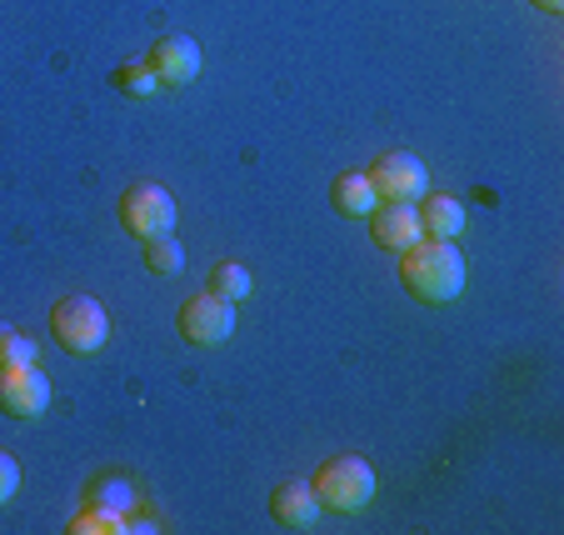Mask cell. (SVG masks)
Here are the masks:
<instances>
[{
  "label": "cell",
  "instance_id": "44dd1931",
  "mask_svg": "<svg viewBox=\"0 0 564 535\" xmlns=\"http://www.w3.org/2000/svg\"><path fill=\"white\" fill-rule=\"evenodd\" d=\"M534 11H544V15H560L564 11V0H530Z\"/></svg>",
  "mask_w": 564,
  "mask_h": 535
},
{
  "label": "cell",
  "instance_id": "6da1fadb",
  "mask_svg": "<svg viewBox=\"0 0 564 535\" xmlns=\"http://www.w3.org/2000/svg\"><path fill=\"white\" fill-rule=\"evenodd\" d=\"M400 286L425 306H445L465 290V256L455 250V240H425L400 250Z\"/></svg>",
  "mask_w": 564,
  "mask_h": 535
},
{
  "label": "cell",
  "instance_id": "ac0fdd59",
  "mask_svg": "<svg viewBox=\"0 0 564 535\" xmlns=\"http://www.w3.org/2000/svg\"><path fill=\"white\" fill-rule=\"evenodd\" d=\"M15 491H21V466H15L11 450H0V505L15 501Z\"/></svg>",
  "mask_w": 564,
  "mask_h": 535
},
{
  "label": "cell",
  "instance_id": "30bf717a",
  "mask_svg": "<svg viewBox=\"0 0 564 535\" xmlns=\"http://www.w3.org/2000/svg\"><path fill=\"white\" fill-rule=\"evenodd\" d=\"M319 511H325V505H319L315 485H305V481H285L270 491V515H275V525H285V531H315Z\"/></svg>",
  "mask_w": 564,
  "mask_h": 535
},
{
  "label": "cell",
  "instance_id": "e0dca14e",
  "mask_svg": "<svg viewBox=\"0 0 564 535\" xmlns=\"http://www.w3.org/2000/svg\"><path fill=\"white\" fill-rule=\"evenodd\" d=\"M116 90H126V96H155L160 90V75L150 71V65H120L116 71Z\"/></svg>",
  "mask_w": 564,
  "mask_h": 535
},
{
  "label": "cell",
  "instance_id": "7402d4cb",
  "mask_svg": "<svg viewBox=\"0 0 564 535\" xmlns=\"http://www.w3.org/2000/svg\"><path fill=\"white\" fill-rule=\"evenodd\" d=\"M126 531H140V535H150V531H160L155 521H145V515H140V521H126Z\"/></svg>",
  "mask_w": 564,
  "mask_h": 535
},
{
  "label": "cell",
  "instance_id": "7c38bea8",
  "mask_svg": "<svg viewBox=\"0 0 564 535\" xmlns=\"http://www.w3.org/2000/svg\"><path fill=\"white\" fill-rule=\"evenodd\" d=\"M330 205L340 215H350V221H365V215L380 205V195H375L365 171H345V175H335V185H330Z\"/></svg>",
  "mask_w": 564,
  "mask_h": 535
},
{
  "label": "cell",
  "instance_id": "2e32d148",
  "mask_svg": "<svg viewBox=\"0 0 564 535\" xmlns=\"http://www.w3.org/2000/svg\"><path fill=\"white\" fill-rule=\"evenodd\" d=\"M70 535H126V515L100 511V505H80V515L70 521Z\"/></svg>",
  "mask_w": 564,
  "mask_h": 535
},
{
  "label": "cell",
  "instance_id": "5b68a950",
  "mask_svg": "<svg viewBox=\"0 0 564 535\" xmlns=\"http://www.w3.org/2000/svg\"><path fill=\"white\" fill-rule=\"evenodd\" d=\"M51 410V381L41 365H0V416L35 420Z\"/></svg>",
  "mask_w": 564,
  "mask_h": 535
},
{
  "label": "cell",
  "instance_id": "52a82bcc",
  "mask_svg": "<svg viewBox=\"0 0 564 535\" xmlns=\"http://www.w3.org/2000/svg\"><path fill=\"white\" fill-rule=\"evenodd\" d=\"M175 325H181V335L191 345H200V351H210V345L230 341L235 331V306L220 296H210V290H200V296H191L181 306V315H175Z\"/></svg>",
  "mask_w": 564,
  "mask_h": 535
},
{
  "label": "cell",
  "instance_id": "4fadbf2b",
  "mask_svg": "<svg viewBox=\"0 0 564 535\" xmlns=\"http://www.w3.org/2000/svg\"><path fill=\"white\" fill-rule=\"evenodd\" d=\"M86 505H100V511H116V515H130L135 511V485L126 475H100V481L86 485Z\"/></svg>",
  "mask_w": 564,
  "mask_h": 535
},
{
  "label": "cell",
  "instance_id": "ba28073f",
  "mask_svg": "<svg viewBox=\"0 0 564 535\" xmlns=\"http://www.w3.org/2000/svg\"><path fill=\"white\" fill-rule=\"evenodd\" d=\"M145 65L160 75V86H191L195 75H200V45L191 35H160L150 45Z\"/></svg>",
  "mask_w": 564,
  "mask_h": 535
},
{
  "label": "cell",
  "instance_id": "3957f363",
  "mask_svg": "<svg viewBox=\"0 0 564 535\" xmlns=\"http://www.w3.org/2000/svg\"><path fill=\"white\" fill-rule=\"evenodd\" d=\"M51 335L70 355H96L110 341V315L96 296H65L51 311Z\"/></svg>",
  "mask_w": 564,
  "mask_h": 535
},
{
  "label": "cell",
  "instance_id": "ffe728a7",
  "mask_svg": "<svg viewBox=\"0 0 564 535\" xmlns=\"http://www.w3.org/2000/svg\"><path fill=\"white\" fill-rule=\"evenodd\" d=\"M11 341H15V325L0 321V365H6V355H11Z\"/></svg>",
  "mask_w": 564,
  "mask_h": 535
},
{
  "label": "cell",
  "instance_id": "9c48e42d",
  "mask_svg": "<svg viewBox=\"0 0 564 535\" xmlns=\"http://www.w3.org/2000/svg\"><path fill=\"white\" fill-rule=\"evenodd\" d=\"M365 221H370V240H375V246L394 250V256L420 240V215H415V205H405V201H380L370 215H365Z\"/></svg>",
  "mask_w": 564,
  "mask_h": 535
},
{
  "label": "cell",
  "instance_id": "277c9868",
  "mask_svg": "<svg viewBox=\"0 0 564 535\" xmlns=\"http://www.w3.org/2000/svg\"><path fill=\"white\" fill-rule=\"evenodd\" d=\"M120 225H126L135 240H150V236H171L175 231V195L165 185H130L120 195Z\"/></svg>",
  "mask_w": 564,
  "mask_h": 535
},
{
  "label": "cell",
  "instance_id": "8992f818",
  "mask_svg": "<svg viewBox=\"0 0 564 535\" xmlns=\"http://www.w3.org/2000/svg\"><path fill=\"white\" fill-rule=\"evenodd\" d=\"M365 175H370V185H375V195H380V201L415 205L420 195L430 191L425 161H420V156H410V150H390V156H380V161H375Z\"/></svg>",
  "mask_w": 564,
  "mask_h": 535
},
{
  "label": "cell",
  "instance_id": "d6986e66",
  "mask_svg": "<svg viewBox=\"0 0 564 535\" xmlns=\"http://www.w3.org/2000/svg\"><path fill=\"white\" fill-rule=\"evenodd\" d=\"M6 365H35V341H31V335L15 331V341H11V355H6Z\"/></svg>",
  "mask_w": 564,
  "mask_h": 535
},
{
  "label": "cell",
  "instance_id": "9a60e30c",
  "mask_svg": "<svg viewBox=\"0 0 564 535\" xmlns=\"http://www.w3.org/2000/svg\"><path fill=\"white\" fill-rule=\"evenodd\" d=\"M145 266L155 270V276H181V270H185V250H181V240H175V231H171V236H150L145 240Z\"/></svg>",
  "mask_w": 564,
  "mask_h": 535
},
{
  "label": "cell",
  "instance_id": "5bb4252c",
  "mask_svg": "<svg viewBox=\"0 0 564 535\" xmlns=\"http://www.w3.org/2000/svg\"><path fill=\"white\" fill-rule=\"evenodd\" d=\"M250 286H256V280H250V270H246V266H235V260H220V266L210 270V286H205V290L235 306V300H246V296H250Z\"/></svg>",
  "mask_w": 564,
  "mask_h": 535
},
{
  "label": "cell",
  "instance_id": "7a4b0ae2",
  "mask_svg": "<svg viewBox=\"0 0 564 535\" xmlns=\"http://www.w3.org/2000/svg\"><path fill=\"white\" fill-rule=\"evenodd\" d=\"M315 495H319V505L325 511H335V515H355V511H365V505L375 501V466L365 461V456H330V461L315 471Z\"/></svg>",
  "mask_w": 564,
  "mask_h": 535
},
{
  "label": "cell",
  "instance_id": "8fae6325",
  "mask_svg": "<svg viewBox=\"0 0 564 535\" xmlns=\"http://www.w3.org/2000/svg\"><path fill=\"white\" fill-rule=\"evenodd\" d=\"M415 215H420V236L425 240H455L459 231H465V205L455 201V195H420L415 201Z\"/></svg>",
  "mask_w": 564,
  "mask_h": 535
}]
</instances>
